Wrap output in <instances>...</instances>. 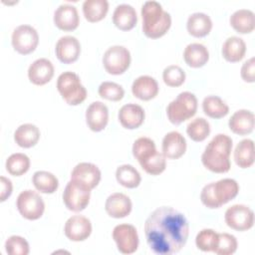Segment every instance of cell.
<instances>
[{
  "mask_svg": "<svg viewBox=\"0 0 255 255\" xmlns=\"http://www.w3.org/2000/svg\"><path fill=\"white\" fill-rule=\"evenodd\" d=\"M189 226L185 216L170 206L153 210L144 223V234L150 250L158 255L179 252L186 244Z\"/></svg>",
  "mask_w": 255,
  "mask_h": 255,
  "instance_id": "6da1fadb",
  "label": "cell"
},
{
  "mask_svg": "<svg viewBox=\"0 0 255 255\" xmlns=\"http://www.w3.org/2000/svg\"><path fill=\"white\" fill-rule=\"evenodd\" d=\"M232 145V138L227 134L218 133L213 136L201 154V161L204 167L215 173L229 171Z\"/></svg>",
  "mask_w": 255,
  "mask_h": 255,
  "instance_id": "7a4b0ae2",
  "label": "cell"
},
{
  "mask_svg": "<svg viewBox=\"0 0 255 255\" xmlns=\"http://www.w3.org/2000/svg\"><path fill=\"white\" fill-rule=\"evenodd\" d=\"M142 32L150 39L165 35L171 25L170 14L156 1H146L141 7Z\"/></svg>",
  "mask_w": 255,
  "mask_h": 255,
  "instance_id": "3957f363",
  "label": "cell"
},
{
  "mask_svg": "<svg viewBox=\"0 0 255 255\" xmlns=\"http://www.w3.org/2000/svg\"><path fill=\"white\" fill-rule=\"evenodd\" d=\"M239 192V185L235 179L223 178L203 186L200 200L207 208H219L234 199Z\"/></svg>",
  "mask_w": 255,
  "mask_h": 255,
  "instance_id": "277c9868",
  "label": "cell"
},
{
  "mask_svg": "<svg viewBox=\"0 0 255 255\" xmlns=\"http://www.w3.org/2000/svg\"><path fill=\"white\" fill-rule=\"evenodd\" d=\"M57 90L70 106H78L87 98V90L82 85L80 77L74 72H64L57 80Z\"/></svg>",
  "mask_w": 255,
  "mask_h": 255,
  "instance_id": "5b68a950",
  "label": "cell"
},
{
  "mask_svg": "<svg viewBox=\"0 0 255 255\" xmlns=\"http://www.w3.org/2000/svg\"><path fill=\"white\" fill-rule=\"evenodd\" d=\"M197 111V99L190 92L180 93L166 108V115L173 125H180L192 118Z\"/></svg>",
  "mask_w": 255,
  "mask_h": 255,
  "instance_id": "8992f818",
  "label": "cell"
},
{
  "mask_svg": "<svg viewBox=\"0 0 255 255\" xmlns=\"http://www.w3.org/2000/svg\"><path fill=\"white\" fill-rule=\"evenodd\" d=\"M19 213L28 220L39 219L45 210V203L40 194L34 190L26 189L20 192L16 200Z\"/></svg>",
  "mask_w": 255,
  "mask_h": 255,
  "instance_id": "52a82bcc",
  "label": "cell"
},
{
  "mask_svg": "<svg viewBox=\"0 0 255 255\" xmlns=\"http://www.w3.org/2000/svg\"><path fill=\"white\" fill-rule=\"evenodd\" d=\"M91 197V189L86 185L71 179L63 192V201L66 207L74 212H80L84 210Z\"/></svg>",
  "mask_w": 255,
  "mask_h": 255,
  "instance_id": "ba28073f",
  "label": "cell"
},
{
  "mask_svg": "<svg viewBox=\"0 0 255 255\" xmlns=\"http://www.w3.org/2000/svg\"><path fill=\"white\" fill-rule=\"evenodd\" d=\"M103 65L109 74L122 75L130 65V53L124 46H112L103 56Z\"/></svg>",
  "mask_w": 255,
  "mask_h": 255,
  "instance_id": "9c48e42d",
  "label": "cell"
},
{
  "mask_svg": "<svg viewBox=\"0 0 255 255\" xmlns=\"http://www.w3.org/2000/svg\"><path fill=\"white\" fill-rule=\"evenodd\" d=\"M14 50L21 55H28L35 51L39 43V35L36 29L24 24L16 27L11 36Z\"/></svg>",
  "mask_w": 255,
  "mask_h": 255,
  "instance_id": "30bf717a",
  "label": "cell"
},
{
  "mask_svg": "<svg viewBox=\"0 0 255 255\" xmlns=\"http://www.w3.org/2000/svg\"><path fill=\"white\" fill-rule=\"evenodd\" d=\"M224 220L228 227L236 231H246L254 224V213L250 207L244 204H234L227 208Z\"/></svg>",
  "mask_w": 255,
  "mask_h": 255,
  "instance_id": "8fae6325",
  "label": "cell"
},
{
  "mask_svg": "<svg viewBox=\"0 0 255 255\" xmlns=\"http://www.w3.org/2000/svg\"><path fill=\"white\" fill-rule=\"evenodd\" d=\"M113 239L123 254H132L138 247V235L131 224H119L113 230Z\"/></svg>",
  "mask_w": 255,
  "mask_h": 255,
  "instance_id": "7c38bea8",
  "label": "cell"
},
{
  "mask_svg": "<svg viewBox=\"0 0 255 255\" xmlns=\"http://www.w3.org/2000/svg\"><path fill=\"white\" fill-rule=\"evenodd\" d=\"M64 232L71 241H84L92 233V223L86 216L73 215L66 221Z\"/></svg>",
  "mask_w": 255,
  "mask_h": 255,
  "instance_id": "4fadbf2b",
  "label": "cell"
},
{
  "mask_svg": "<svg viewBox=\"0 0 255 255\" xmlns=\"http://www.w3.org/2000/svg\"><path fill=\"white\" fill-rule=\"evenodd\" d=\"M58 60L64 64H72L78 60L81 54V45L79 40L74 36L61 37L55 48Z\"/></svg>",
  "mask_w": 255,
  "mask_h": 255,
  "instance_id": "5bb4252c",
  "label": "cell"
},
{
  "mask_svg": "<svg viewBox=\"0 0 255 255\" xmlns=\"http://www.w3.org/2000/svg\"><path fill=\"white\" fill-rule=\"evenodd\" d=\"M71 179L86 185L92 190L101 180V170L94 163L80 162L73 168Z\"/></svg>",
  "mask_w": 255,
  "mask_h": 255,
  "instance_id": "9a60e30c",
  "label": "cell"
},
{
  "mask_svg": "<svg viewBox=\"0 0 255 255\" xmlns=\"http://www.w3.org/2000/svg\"><path fill=\"white\" fill-rule=\"evenodd\" d=\"M80 17L78 10L71 4H61L54 12V24L63 31H73L78 28Z\"/></svg>",
  "mask_w": 255,
  "mask_h": 255,
  "instance_id": "2e32d148",
  "label": "cell"
},
{
  "mask_svg": "<svg viewBox=\"0 0 255 255\" xmlns=\"http://www.w3.org/2000/svg\"><path fill=\"white\" fill-rule=\"evenodd\" d=\"M54 76V66L46 58L35 60L28 69V78L36 86H43L49 83Z\"/></svg>",
  "mask_w": 255,
  "mask_h": 255,
  "instance_id": "e0dca14e",
  "label": "cell"
},
{
  "mask_svg": "<svg viewBox=\"0 0 255 255\" xmlns=\"http://www.w3.org/2000/svg\"><path fill=\"white\" fill-rule=\"evenodd\" d=\"M86 122L91 130H103L109 122L108 107L100 101L93 102L86 111Z\"/></svg>",
  "mask_w": 255,
  "mask_h": 255,
  "instance_id": "ac0fdd59",
  "label": "cell"
},
{
  "mask_svg": "<svg viewBox=\"0 0 255 255\" xmlns=\"http://www.w3.org/2000/svg\"><path fill=\"white\" fill-rule=\"evenodd\" d=\"M161 148L165 158L177 159L186 151V140L180 132L172 130L164 135Z\"/></svg>",
  "mask_w": 255,
  "mask_h": 255,
  "instance_id": "d6986e66",
  "label": "cell"
},
{
  "mask_svg": "<svg viewBox=\"0 0 255 255\" xmlns=\"http://www.w3.org/2000/svg\"><path fill=\"white\" fill-rule=\"evenodd\" d=\"M132 208L130 198L121 192H115L111 194L105 203V209L107 213L113 218L127 217Z\"/></svg>",
  "mask_w": 255,
  "mask_h": 255,
  "instance_id": "ffe728a7",
  "label": "cell"
},
{
  "mask_svg": "<svg viewBox=\"0 0 255 255\" xmlns=\"http://www.w3.org/2000/svg\"><path fill=\"white\" fill-rule=\"evenodd\" d=\"M119 121L121 125L128 129H134L139 128L144 121V111L136 104H127L119 111Z\"/></svg>",
  "mask_w": 255,
  "mask_h": 255,
  "instance_id": "44dd1931",
  "label": "cell"
},
{
  "mask_svg": "<svg viewBox=\"0 0 255 255\" xmlns=\"http://www.w3.org/2000/svg\"><path fill=\"white\" fill-rule=\"evenodd\" d=\"M158 89L159 88L156 80L146 75L137 77L131 85L132 95L141 101H149L154 99L158 94Z\"/></svg>",
  "mask_w": 255,
  "mask_h": 255,
  "instance_id": "7402d4cb",
  "label": "cell"
},
{
  "mask_svg": "<svg viewBox=\"0 0 255 255\" xmlns=\"http://www.w3.org/2000/svg\"><path fill=\"white\" fill-rule=\"evenodd\" d=\"M228 126L236 134H248L254 129V114L248 110H238L229 119Z\"/></svg>",
  "mask_w": 255,
  "mask_h": 255,
  "instance_id": "603a6c76",
  "label": "cell"
},
{
  "mask_svg": "<svg viewBox=\"0 0 255 255\" xmlns=\"http://www.w3.org/2000/svg\"><path fill=\"white\" fill-rule=\"evenodd\" d=\"M137 22L135 9L129 4H120L113 13V23L122 31L131 30Z\"/></svg>",
  "mask_w": 255,
  "mask_h": 255,
  "instance_id": "cb8c5ba5",
  "label": "cell"
},
{
  "mask_svg": "<svg viewBox=\"0 0 255 255\" xmlns=\"http://www.w3.org/2000/svg\"><path fill=\"white\" fill-rule=\"evenodd\" d=\"M186 29L191 36L195 38H202L210 33L212 29V21L207 14L195 12L188 17Z\"/></svg>",
  "mask_w": 255,
  "mask_h": 255,
  "instance_id": "d4e9b609",
  "label": "cell"
},
{
  "mask_svg": "<svg viewBox=\"0 0 255 255\" xmlns=\"http://www.w3.org/2000/svg\"><path fill=\"white\" fill-rule=\"evenodd\" d=\"M223 58L230 63L241 61L246 53V44L244 40L237 36H231L225 40L221 50Z\"/></svg>",
  "mask_w": 255,
  "mask_h": 255,
  "instance_id": "484cf974",
  "label": "cell"
},
{
  "mask_svg": "<svg viewBox=\"0 0 255 255\" xmlns=\"http://www.w3.org/2000/svg\"><path fill=\"white\" fill-rule=\"evenodd\" d=\"M183 59L189 67L200 68L208 62L209 52L204 45L200 43H191L185 47Z\"/></svg>",
  "mask_w": 255,
  "mask_h": 255,
  "instance_id": "4316f807",
  "label": "cell"
},
{
  "mask_svg": "<svg viewBox=\"0 0 255 255\" xmlns=\"http://www.w3.org/2000/svg\"><path fill=\"white\" fill-rule=\"evenodd\" d=\"M231 27L240 34H248L254 30V13L249 9H239L229 18Z\"/></svg>",
  "mask_w": 255,
  "mask_h": 255,
  "instance_id": "83f0119b",
  "label": "cell"
},
{
  "mask_svg": "<svg viewBox=\"0 0 255 255\" xmlns=\"http://www.w3.org/2000/svg\"><path fill=\"white\" fill-rule=\"evenodd\" d=\"M40 130L33 124H23L17 128L14 132V140L24 148H29L39 141Z\"/></svg>",
  "mask_w": 255,
  "mask_h": 255,
  "instance_id": "f1b7e54d",
  "label": "cell"
},
{
  "mask_svg": "<svg viewBox=\"0 0 255 255\" xmlns=\"http://www.w3.org/2000/svg\"><path fill=\"white\" fill-rule=\"evenodd\" d=\"M157 153L154 141L145 136L138 137L135 139L132 145V154L137 159L138 163L142 165L143 163L150 160Z\"/></svg>",
  "mask_w": 255,
  "mask_h": 255,
  "instance_id": "f546056e",
  "label": "cell"
},
{
  "mask_svg": "<svg viewBox=\"0 0 255 255\" xmlns=\"http://www.w3.org/2000/svg\"><path fill=\"white\" fill-rule=\"evenodd\" d=\"M234 160L241 168H248L254 163V142L250 138L242 139L234 149Z\"/></svg>",
  "mask_w": 255,
  "mask_h": 255,
  "instance_id": "4dcf8cb0",
  "label": "cell"
},
{
  "mask_svg": "<svg viewBox=\"0 0 255 255\" xmlns=\"http://www.w3.org/2000/svg\"><path fill=\"white\" fill-rule=\"evenodd\" d=\"M109 11V2L107 0H86L83 3V14L91 22L103 20Z\"/></svg>",
  "mask_w": 255,
  "mask_h": 255,
  "instance_id": "1f68e13d",
  "label": "cell"
},
{
  "mask_svg": "<svg viewBox=\"0 0 255 255\" xmlns=\"http://www.w3.org/2000/svg\"><path fill=\"white\" fill-rule=\"evenodd\" d=\"M202 110L204 114L212 119L224 118L229 113V107L218 96H207L203 99Z\"/></svg>",
  "mask_w": 255,
  "mask_h": 255,
  "instance_id": "d6a6232c",
  "label": "cell"
},
{
  "mask_svg": "<svg viewBox=\"0 0 255 255\" xmlns=\"http://www.w3.org/2000/svg\"><path fill=\"white\" fill-rule=\"evenodd\" d=\"M35 188L42 193H54L59 186L58 178L46 170H38L32 176Z\"/></svg>",
  "mask_w": 255,
  "mask_h": 255,
  "instance_id": "836d02e7",
  "label": "cell"
},
{
  "mask_svg": "<svg viewBox=\"0 0 255 255\" xmlns=\"http://www.w3.org/2000/svg\"><path fill=\"white\" fill-rule=\"evenodd\" d=\"M116 178L121 185L127 188H135L141 181L139 172L130 164L120 165L116 170Z\"/></svg>",
  "mask_w": 255,
  "mask_h": 255,
  "instance_id": "e575fe53",
  "label": "cell"
},
{
  "mask_svg": "<svg viewBox=\"0 0 255 255\" xmlns=\"http://www.w3.org/2000/svg\"><path fill=\"white\" fill-rule=\"evenodd\" d=\"M7 171L14 176H20L26 173L30 168V158L21 152L11 154L6 160Z\"/></svg>",
  "mask_w": 255,
  "mask_h": 255,
  "instance_id": "d590c367",
  "label": "cell"
},
{
  "mask_svg": "<svg viewBox=\"0 0 255 255\" xmlns=\"http://www.w3.org/2000/svg\"><path fill=\"white\" fill-rule=\"evenodd\" d=\"M186 133L194 141L204 140L210 133V125L203 118H196L186 127Z\"/></svg>",
  "mask_w": 255,
  "mask_h": 255,
  "instance_id": "8d00e7d4",
  "label": "cell"
},
{
  "mask_svg": "<svg viewBox=\"0 0 255 255\" xmlns=\"http://www.w3.org/2000/svg\"><path fill=\"white\" fill-rule=\"evenodd\" d=\"M218 239V233L213 229L205 228L199 231L195 237L196 247L203 252H213Z\"/></svg>",
  "mask_w": 255,
  "mask_h": 255,
  "instance_id": "74e56055",
  "label": "cell"
},
{
  "mask_svg": "<svg viewBox=\"0 0 255 255\" xmlns=\"http://www.w3.org/2000/svg\"><path fill=\"white\" fill-rule=\"evenodd\" d=\"M237 239L229 233H218V239L214 253L218 255H231L237 250Z\"/></svg>",
  "mask_w": 255,
  "mask_h": 255,
  "instance_id": "f35d334b",
  "label": "cell"
},
{
  "mask_svg": "<svg viewBox=\"0 0 255 255\" xmlns=\"http://www.w3.org/2000/svg\"><path fill=\"white\" fill-rule=\"evenodd\" d=\"M185 72L177 65H169L162 72V79L168 87H179L185 81Z\"/></svg>",
  "mask_w": 255,
  "mask_h": 255,
  "instance_id": "ab89813d",
  "label": "cell"
},
{
  "mask_svg": "<svg viewBox=\"0 0 255 255\" xmlns=\"http://www.w3.org/2000/svg\"><path fill=\"white\" fill-rule=\"evenodd\" d=\"M99 95L103 99L118 102L125 96V90L123 87L114 82H103L99 87Z\"/></svg>",
  "mask_w": 255,
  "mask_h": 255,
  "instance_id": "60d3db41",
  "label": "cell"
},
{
  "mask_svg": "<svg viewBox=\"0 0 255 255\" xmlns=\"http://www.w3.org/2000/svg\"><path fill=\"white\" fill-rule=\"evenodd\" d=\"M5 250L10 255H27L29 254L30 248L25 238L12 235L5 242Z\"/></svg>",
  "mask_w": 255,
  "mask_h": 255,
  "instance_id": "b9f144b4",
  "label": "cell"
},
{
  "mask_svg": "<svg viewBox=\"0 0 255 255\" xmlns=\"http://www.w3.org/2000/svg\"><path fill=\"white\" fill-rule=\"evenodd\" d=\"M240 74L244 82L253 83L255 81V59L253 57L244 62Z\"/></svg>",
  "mask_w": 255,
  "mask_h": 255,
  "instance_id": "7bdbcfd3",
  "label": "cell"
},
{
  "mask_svg": "<svg viewBox=\"0 0 255 255\" xmlns=\"http://www.w3.org/2000/svg\"><path fill=\"white\" fill-rule=\"evenodd\" d=\"M0 183H1V192H0V201H5L12 193V182L9 178L5 176L0 177Z\"/></svg>",
  "mask_w": 255,
  "mask_h": 255,
  "instance_id": "ee69618b",
  "label": "cell"
}]
</instances>
